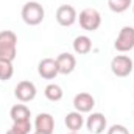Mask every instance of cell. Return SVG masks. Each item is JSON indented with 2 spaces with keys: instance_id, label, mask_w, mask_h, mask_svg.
<instances>
[{
  "instance_id": "obj_7",
  "label": "cell",
  "mask_w": 134,
  "mask_h": 134,
  "mask_svg": "<svg viewBox=\"0 0 134 134\" xmlns=\"http://www.w3.org/2000/svg\"><path fill=\"white\" fill-rule=\"evenodd\" d=\"M76 19H78L76 11L70 5H61L56 9V22L61 27H72L76 22Z\"/></svg>"
},
{
  "instance_id": "obj_3",
  "label": "cell",
  "mask_w": 134,
  "mask_h": 134,
  "mask_svg": "<svg viewBox=\"0 0 134 134\" xmlns=\"http://www.w3.org/2000/svg\"><path fill=\"white\" fill-rule=\"evenodd\" d=\"M78 20H80L81 28L86 31H95L101 25V16L95 8H84L80 13Z\"/></svg>"
},
{
  "instance_id": "obj_20",
  "label": "cell",
  "mask_w": 134,
  "mask_h": 134,
  "mask_svg": "<svg viewBox=\"0 0 134 134\" xmlns=\"http://www.w3.org/2000/svg\"><path fill=\"white\" fill-rule=\"evenodd\" d=\"M106 134H130V131H128V128L123 126V125H112V126L108 130Z\"/></svg>"
},
{
  "instance_id": "obj_15",
  "label": "cell",
  "mask_w": 134,
  "mask_h": 134,
  "mask_svg": "<svg viewBox=\"0 0 134 134\" xmlns=\"http://www.w3.org/2000/svg\"><path fill=\"white\" fill-rule=\"evenodd\" d=\"M91 48H92V41H91L89 36L80 34V36H76L73 39V50H75V53L86 55V53L91 52Z\"/></svg>"
},
{
  "instance_id": "obj_13",
  "label": "cell",
  "mask_w": 134,
  "mask_h": 134,
  "mask_svg": "<svg viewBox=\"0 0 134 134\" xmlns=\"http://www.w3.org/2000/svg\"><path fill=\"white\" fill-rule=\"evenodd\" d=\"M9 117H11L13 123H16V122H30L31 112L25 104H14L9 111Z\"/></svg>"
},
{
  "instance_id": "obj_10",
  "label": "cell",
  "mask_w": 134,
  "mask_h": 134,
  "mask_svg": "<svg viewBox=\"0 0 134 134\" xmlns=\"http://www.w3.org/2000/svg\"><path fill=\"white\" fill-rule=\"evenodd\" d=\"M34 128H36V131H39V133L53 134V130H55V119H53L52 114H48V112H41V114L36 115Z\"/></svg>"
},
{
  "instance_id": "obj_14",
  "label": "cell",
  "mask_w": 134,
  "mask_h": 134,
  "mask_svg": "<svg viewBox=\"0 0 134 134\" xmlns=\"http://www.w3.org/2000/svg\"><path fill=\"white\" fill-rule=\"evenodd\" d=\"M66 126L70 130V131H80L81 130V126L84 125V117H83V114L81 112H78V111H72V112H69L66 115Z\"/></svg>"
},
{
  "instance_id": "obj_16",
  "label": "cell",
  "mask_w": 134,
  "mask_h": 134,
  "mask_svg": "<svg viewBox=\"0 0 134 134\" xmlns=\"http://www.w3.org/2000/svg\"><path fill=\"white\" fill-rule=\"evenodd\" d=\"M44 94H45L47 100H50V101H59L61 98H63V95H64L63 87H61V86H58V84H55V83L48 84V86L45 87Z\"/></svg>"
},
{
  "instance_id": "obj_17",
  "label": "cell",
  "mask_w": 134,
  "mask_h": 134,
  "mask_svg": "<svg viewBox=\"0 0 134 134\" xmlns=\"http://www.w3.org/2000/svg\"><path fill=\"white\" fill-rule=\"evenodd\" d=\"M13 75H14L13 61L0 59V80H2V81H8V80H11Z\"/></svg>"
},
{
  "instance_id": "obj_12",
  "label": "cell",
  "mask_w": 134,
  "mask_h": 134,
  "mask_svg": "<svg viewBox=\"0 0 134 134\" xmlns=\"http://www.w3.org/2000/svg\"><path fill=\"white\" fill-rule=\"evenodd\" d=\"M56 64H58V70L63 75H69L75 70L76 67V59L72 53H61L56 56Z\"/></svg>"
},
{
  "instance_id": "obj_22",
  "label": "cell",
  "mask_w": 134,
  "mask_h": 134,
  "mask_svg": "<svg viewBox=\"0 0 134 134\" xmlns=\"http://www.w3.org/2000/svg\"><path fill=\"white\" fill-rule=\"evenodd\" d=\"M33 134H44V133H39V131H34Z\"/></svg>"
},
{
  "instance_id": "obj_6",
  "label": "cell",
  "mask_w": 134,
  "mask_h": 134,
  "mask_svg": "<svg viewBox=\"0 0 134 134\" xmlns=\"http://www.w3.org/2000/svg\"><path fill=\"white\" fill-rule=\"evenodd\" d=\"M14 95L22 103H28V101L34 100V97H36V86H34V83L27 81V80L17 83V86L14 89Z\"/></svg>"
},
{
  "instance_id": "obj_1",
  "label": "cell",
  "mask_w": 134,
  "mask_h": 134,
  "mask_svg": "<svg viewBox=\"0 0 134 134\" xmlns=\"http://www.w3.org/2000/svg\"><path fill=\"white\" fill-rule=\"evenodd\" d=\"M17 55V36L11 30L0 31V59L14 61Z\"/></svg>"
},
{
  "instance_id": "obj_4",
  "label": "cell",
  "mask_w": 134,
  "mask_h": 134,
  "mask_svg": "<svg viewBox=\"0 0 134 134\" xmlns=\"http://www.w3.org/2000/svg\"><path fill=\"white\" fill-rule=\"evenodd\" d=\"M111 70L115 76L125 78L133 72V59L126 55H117L111 61Z\"/></svg>"
},
{
  "instance_id": "obj_11",
  "label": "cell",
  "mask_w": 134,
  "mask_h": 134,
  "mask_svg": "<svg viewBox=\"0 0 134 134\" xmlns=\"http://www.w3.org/2000/svg\"><path fill=\"white\" fill-rule=\"evenodd\" d=\"M73 106H75V111H78L81 114L91 112L92 108L95 106V98L91 94H87V92H80L73 98Z\"/></svg>"
},
{
  "instance_id": "obj_9",
  "label": "cell",
  "mask_w": 134,
  "mask_h": 134,
  "mask_svg": "<svg viewBox=\"0 0 134 134\" xmlns=\"http://www.w3.org/2000/svg\"><path fill=\"white\" fill-rule=\"evenodd\" d=\"M106 125H108L106 117H104L101 112H92V114L87 117V120H86L87 131H89V133H92V134H101V133H104Z\"/></svg>"
},
{
  "instance_id": "obj_8",
  "label": "cell",
  "mask_w": 134,
  "mask_h": 134,
  "mask_svg": "<svg viewBox=\"0 0 134 134\" xmlns=\"http://www.w3.org/2000/svg\"><path fill=\"white\" fill-rule=\"evenodd\" d=\"M37 73L42 78H45V80H53L59 73L56 59H53V58H44V59H41L39 64H37Z\"/></svg>"
},
{
  "instance_id": "obj_5",
  "label": "cell",
  "mask_w": 134,
  "mask_h": 134,
  "mask_svg": "<svg viewBox=\"0 0 134 134\" xmlns=\"http://www.w3.org/2000/svg\"><path fill=\"white\" fill-rule=\"evenodd\" d=\"M114 47H115L117 52H122V53L133 50L134 48V27H130V25L123 27L120 30L119 36H117L115 42H114Z\"/></svg>"
},
{
  "instance_id": "obj_23",
  "label": "cell",
  "mask_w": 134,
  "mask_h": 134,
  "mask_svg": "<svg viewBox=\"0 0 134 134\" xmlns=\"http://www.w3.org/2000/svg\"><path fill=\"white\" fill-rule=\"evenodd\" d=\"M133 13H134V3H133Z\"/></svg>"
},
{
  "instance_id": "obj_18",
  "label": "cell",
  "mask_w": 134,
  "mask_h": 134,
  "mask_svg": "<svg viewBox=\"0 0 134 134\" xmlns=\"http://www.w3.org/2000/svg\"><path fill=\"white\" fill-rule=\"evenodd\" d=\"M108 5L111 11L120 14V13H125L133 5V0H108Z\"/></svg>"
},
{
  "instance_id": "obj_2",
  "label": "cell",
  "mask_w": 134,
  "mask_h": 134,
  "mask_svg": "<svg viewBox=\"0 0 134 134\" xmlns=\"http://www.w3.org/2000/svg\"><path fill=\"white\" fill-rule=\"evenodd\" d=\"M45 17L44 6L37 2H27L22 8V19L27 25H39Z\"/></svg>"
},
{
  "instance_id": "obj_19",
  "label": "cell",
  "mask_w": 134,
  "mask_h": 134,
  "mask_svg": "<svg viewBox=\"0 0 134 134\" xmlns=\"http://www.w3.org/2000/svg\"><path fill=\"white\" fill-rule=\"evenodd\" d=\"M31 130V122H16L6 131V134H28Z\"/></svg>"
},
{
  "instance_id": "obj_21",
  "label": "cell",
  "mask_w": 134,
  "mask_h": 134,
  "mask_svg": "<svg viewBox=\"0 0 134 134\" xmlns=\"http://www.w3.org/2000/svg\"><path fill=\"white\" fill-rule=\"evenodd\" d=\"M67 134H78L76 131H70V133H67Z\"/></svg>"
}]
</instances>
